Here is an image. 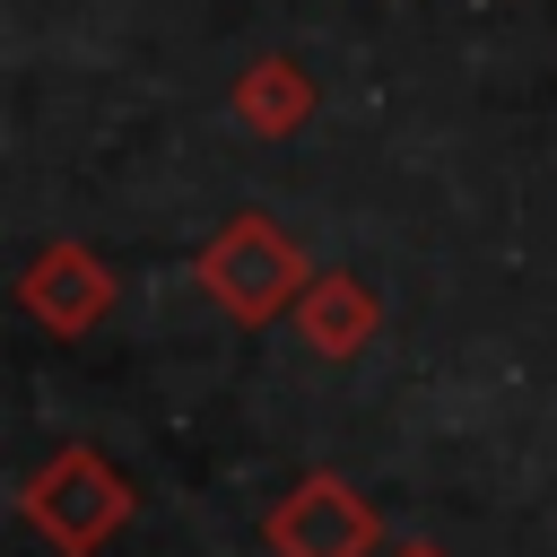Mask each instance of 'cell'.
Wrapping results in <instances>:
<instances>
[{
	"label": "cell",
	"mask_w": 557,
	"mask_h": 557,
	"mask_svg": "<svg viewBox=\"0 0 557 557\" xmlns=\"http://www.w3.org/2000/svg\"><path fill=\"white\" fill-rule=\"evenodd\" d=\"M200 287H209L235 322H270L278 305H296V296L313 287V270H305V252H296L261 209H244V218H226V226L200 244Z\"/></svg>",
	"instance_id": "6da1fadb"
},
{
	"label": "cell",
	"mask_w": 557,
	"mask_h": 557,
	"mask_svg": "<svg viewBox=\"0 0 557 557\" xmlns=\"http://www.w3.org/2000/svg\"><path fill=\"white\" fill-rule=\"evenodd\" d=\"M122 513H131V487H122L87 444H70L61 461H44V470L26 479V522H35L52 548H70V557H87Z\"/></svg>",
	"instance_id": "7a4b0ae2"
},
{
	"label": "cell",
	"mask_w": 557,
	"mask_h": 557,
	"mask_svg": "<svg viewBox=\"0 0 557 557\" xmlns=\"http://www.w3.org/2000/svg\"><path fill=\"white\" fill-rule=\"evenodd\" d=\"M270 548L278 557H366L374 548V513L348 479H305L278 513H270Z\"/></svg>",
	"instance_id": "3957f363"
},
{
	"label": "cell",
	"mask_w": 557,
	"mask_h": 557,
	"mask_svg": "<svg viewBox=\"0 0 557 557\" xmlns=\"http://www.w3.org/2000/svg\"><path fill=\"white\" fill-rule=\"evenodd\" d=\"M17 305H26L44 331H87V322H104V305H113V270H104L87 244H44V252L26 261V278H17Z\"/></svg>",
	"instance_id": "277c9868"
},
{
	"label": "cell",
	"mask_w": 557,
	"mask_h": 557,
	"mask_svg": "<svg viewBox=\"0 0 557 557\" xmlns=\"http://www.w3.org/2000/svg\"><path fill=\"white\" fill-rule=\"evenodd\" d=\"M313 104H322V87H313V70H305L296 52H261V61H244L235 87H226V113H235L252 139H296V131L313 122Z\"/></svg>",
	"instance_id": "5b68a950"
},
{
	"label": "cell",
	"mask_w": 557,
	"mask_h": 557,
	"mask_svg": "<svg viewBox=\"0 0 557 557\" xmlns=\"http://www.w3.org/2000/svg\"><path fill=\"white\" fill-rule=\"evenodd\" d=\"M296 322H305V339H313L322 357H357V348L374 339L383 305H374L366 278H313V287L296 296Z\"/></svg>",
	"instance_id": "8992f818"
},
{
	"label": "cell",
	"mask_w": 557,
	"mask_h": 557,
	"mask_svg": "<svg viewBox=\"0 0 557 557\" xmlns=\"http://www.w3.org/2000/svg\"><path fill=\"white\" fill-rule=\"evenodd\" d=\"M400 557H435V548H400Z\"/></svg>",
	"instance_id": "52a82bcc"
}]
</instances>
